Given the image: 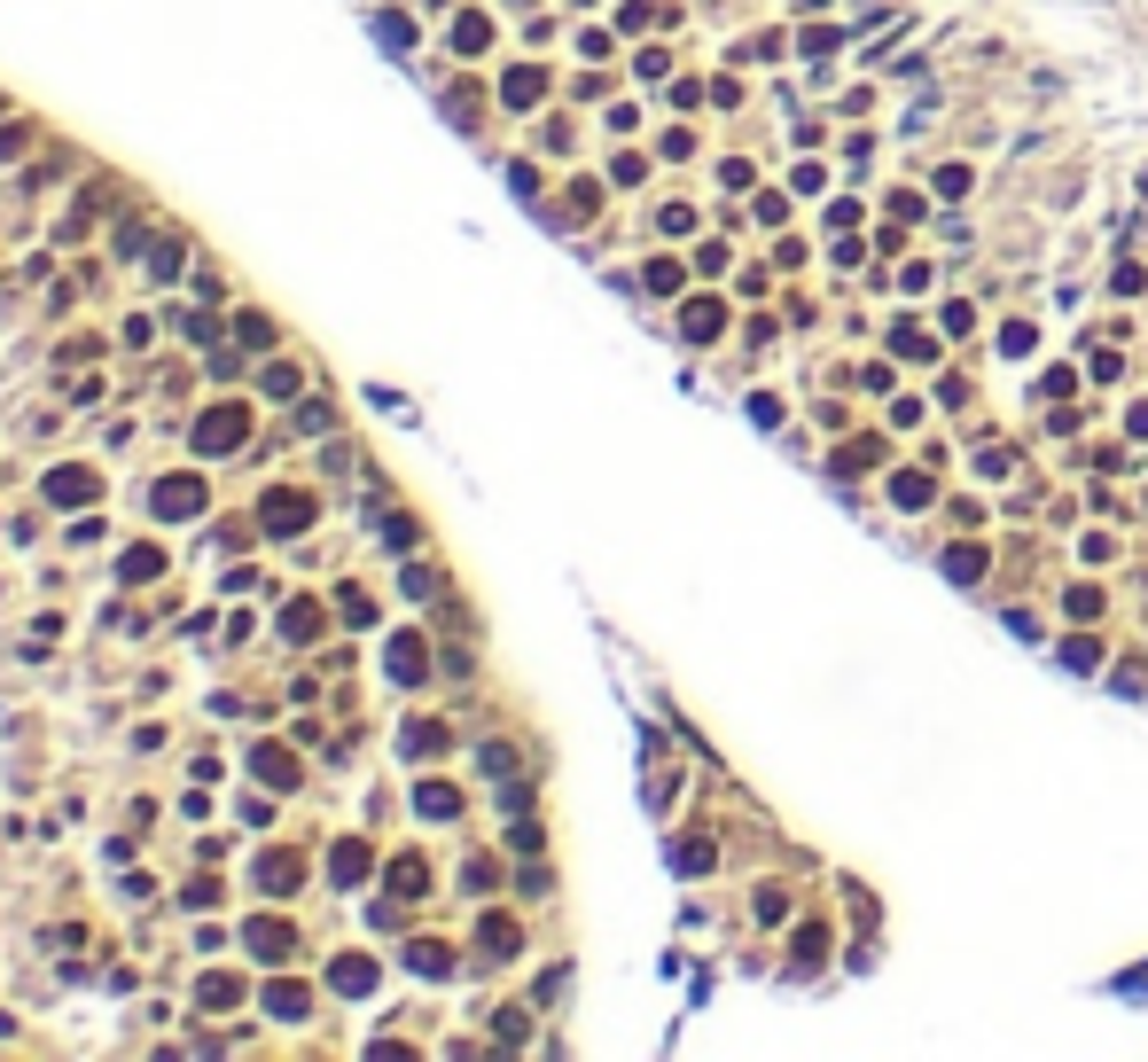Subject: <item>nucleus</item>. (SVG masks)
I'll use <instances>...</instances> for the list:
<instances>
[{
  "label": "nucleus",
  "instance_id": "3",
  "mask_svg": "<svg viewBox=\"0 0 1148 1062\" xmlns=\"http://www.w3.org/2000/svg\"><path fill=\"white\" fill-rule=\"evenodd\" d=\"M156 508H165V516H196V508H204V485H196V476H173V485H156Z\"/></svg>",
  "mask_w": 1148,
  "mask_h": 1062
},
{
  "label": "nucleus",
  "instance_id": "13",
  "mask_svg": "<svg viewBox=\"0 0 1148 1062\" xmlns=\"http://www.w3.org/2000/svg\"><path fill=\"white\" fill-rule=\"evenodd\" d=\"M391 883H399V890H422L430 875H422V859H399V867H391Z\"/></svg>",
  "mask_w": 1148,
  "mask_h": 1062
},
{
  "label": "nucleus",
  "instance_id": "8",
  "mask_svg": "<svg viewBox=\"0 0 1148 1062\" xmlns=\"http://www.w3.org/2000/svg\"><path fill=\"white\" fill-rule=\"evenodd\" d=\"M368 875V844H336V883H359Z\"/></svg>",
  "mask_w": 1148,
  "mask_h": 1062
},
{
  "label": "nucleus",
  "instance_id": "7",
  "mask_svg": "<svg viewBox=\"0 0 1148 1062\" xmlns=\"http://www.w3.org/2000/svg\"><path fill=\"white\" fill-rule=\"evenodd\" d=\"M282 633H290V641H313V633H321V610H313V602H297L290 618H282Z\"/></svg>",
  "mask_w": 1148,
  "mask_h": 1062
},
{
  "label": "nucleus",
  "instance_id": "15",
  "mask_svg": "<svg viewBox=\"0 0 1148 1062\" xmlns=\"http://www.w3.org/2000/svg\"><path fill=\"white\" fill-rule=\"evenodd\" d=\"M235 328H242V344H258V352H266V344H274V328H266V321H258V313H242V321H235Z\"/></svg>",
  "mask_w": 1148,
  "mask_h": 1062
},
{
  "label": "nucleus",
  "instance_id": "5",
  "mask_svg": "<svg viewBox=\"0 0 1148 1062\" xmlns=\"http://www.w3.org/2000/svg\"><path fill=\"white\" fill-rule=\"evenodd\" d=\"M242 938H250V953H266V961H282V953H290V930H282V922H250V930H242Z\"/></svg>",
  "mask_w": 1148,
  "mask_h": 1062
},
{
  "label": "nucleus",
  "instance_id": "14",
  "mask_svg": "<svg viewBox=\"0 0 1148 1062\" xmlns=\"http://www.w3.org/2000/svg\"><path fill=\"white\" fill-rule=\"evenodd\" d=\"M719 328V305H688V336H711Z\"/></svg>",
  "mask_w": 1148,
  "mask_h": 1062
},
{
  "label": "nucleus",
  "instance_id": "4",
  "mask_svg": "<svg viewBox=\"0 0 1148 1062\" xmlns=\"http://www.w3.org/2000/svg\"><path fill=\"white\" fill-rule=\"evenodd\" d=\"M258 883H266V890H297V883H305V859H297V852H274V859L258 867Z\"/></svg>",
  "mask_w": 1148,
  "mask_h": 1062
},
{
  "label": "nucleus",
  "instance_id": "16",
  "mask_svg": "<svg viewBox=\"0 0 1148 1062\" xmlns=\"http://www.w3.org/2000/svg\"><path fill=\"white\" fill-rule=\"evenodd\" d=\"M156 562H165V555H156V547H133V555H125V578H148Z\"/></svg>",
  "mask_w": 1148,
  "mask_h": 1062
},
{
  "label": "nucleus",
  "instance_id": "11",
  "mask_svg": "<svg viewBox=\"0 0 1148 1062\" xmlns=\"http://www.w3.org/2000/svg\"><path fill=\"white\" fill-rule=\"evenodd\" d=\"M258 773H266V781H274V789H290V781H297V773H290V758H282V750H258Z\"/></svg>",
  "mask_w": 1148,
  "mask_h": 1062
},
{
  "label": "nucleus",
  "instance_id": "6",
  "mask_svg": "<svg viewBox=\"0 0 1148 1062\" xmlns=\"http://www.w3.org/2000/svg\"><path fill=\"white\" fill-rule=\"evenodd\" d=\"M94 493V469H56L47 476V501H87Z\"/></svg>",
  "mask_w": 1148,
  "mask_h": 1062
},
{
  "label": "nucleus",
  "instance_id": "10",
  "mask_svg": "<svg viewBox=\"0 0 1148 1062\" xmlns=\"http://www.w3.org/2000/svg\"><path fill=\"white\" fill-rule=\"evenodd\" d=\"M336 984H344V992H368V984H376V961H336Z\"/></svg>",
  "mask_w": 1148,
  "mask_h": 1062
},
{
  "label": "nucleus",
  "instance_id": "12",
  "mask_svg": "<svg viewBox=\"0 0 1148 1062\" xmlns=\"http://www.w3.org/2000/svg\"><path fill=\"white\" fill-rule=\"evenodd\" d=\"M414 805H422V813H453V789H445V781H430V789H414Z\"/></svg>",
  "mask_w": 1148,
  "mask_h": 1062
},
{
  "label": "nucleus",
  "instance_id": "1",
  "mask_svg": "<svg viewBox=\"0 0 1148 1062\" xmlns=\"http://www.w3.org/2000/svg\"><path fill=\"white\" fill-rule=\"evenodd\" d=\"M242 430H250L242 407H211L204 422H196V445H204V453H227V445H242Z\"/></svg>",
  "mask_w": 1148,
  "mask_h": 1062
},
{
  "label": "nucleus",
  "instance_id": "9",
  "mask_svg": "<svg viewBox=\"0 0 1148 1062\" xmlns=\"http://www.w3.org/2000/svg\"><path fill=\"white\" fill-rule=\"evenodd\" d=\"M266 1007H274L282 1024H290V1016H305V984H274V992H266Z\"/></svg>",
  "mask_w": 1148,
  "mask_h": 1062
},
{
  "label": "nucleus",
  "instance_id": "2",
  "mask_svg": "<svg viewBox=\"0 0 1148 1062\" xmlns=\"http://www.w3.org/2000/svg\"><path fill=\"white\" fill-rule=\"evenodd\" d=\"M305 524H313L305 493H266V531H305Z\"/></svg>",
  "mask_w": 1148,
  "mask_h": 1062
}]
</instances>
